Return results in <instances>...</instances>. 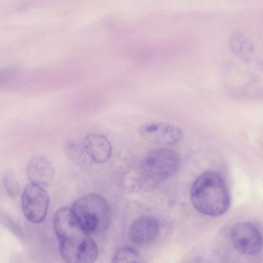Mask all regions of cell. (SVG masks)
Segmentation results:
<instances>
[{
    "label": "cell",
    "instance_id": "8fae6325",
    "mask_svg": "<svg viewBox=\"0 0 263 263\" xmlns=\"http://www.w3.org/2000/svg\"><path fill=\"white\" fill-rule=\"evenodd\" d=\"M231 50L243 61L251 60L253 55L254 46L251 41L242 33L234 32L229 39Z\"/></svg>",
    "mask_w": 263,
    "mask_h": 263
},
{
    "label": "cell",
    "instance_id": "5b68a950",
    "mask_svg": "<svg viewBox=\"0 0 263 263\" xmlns=\"http://www.w3.org/2000/svg\"><path fill=\"white\" fill-rule=\"evenodd\" d=\"M21 205L24 215L29 221L40 223L47 215L49 205V196L43 187L30 183L23 189Z\"/></svg>",
    "mask_w": 263,
    "mask_h": 263
},
{
    "label": "cell",
    "instance_id": "8992f818",
    "mask_svg": "<svg viewBox=\"0 0 263 263\" xmlns=\"http://www.w3.org/2000/svg\"><path fill=\"white\" fill-rule=\"evenodd\" d=\"M230 236L235 248L245 254H254L262 246L261 234L255 226L250 222H242L235 224L231 230Z\"/></svg>",
    "mask_w": 263,
    "mask_h": 263
},
{
    "label": "cell",
    "instance_id": "5bb4252c",
    "mask_svg": "<svg viewBox=\"0 0 263 263\" xmlns=\"http://www.w3.org/2000/svg\"><path fill=\"white\" fill-rule=\"evenodd\" d=\"M65 152L68 157L75 163L81 164L86 158V153L83 147L73 141L67 142L65 145Z\"/></svg>",
    "mask_w": 263,
    "mask_h": 263
},
{
    "label": "cell",
    "instance_id": "4fadbf2b",
    "mask_svg": "<svg viewBox=\"0 0 263 263\" xmlns=\"http://www.w3.org/2000/svg\"><path fill=\"white\" fill-rule=\"evenodd\" d=\"M2 180L7 194L12 198L17 197L20 193V186L13 172L11 170L4 171Z\"/></svg>",
    "mask_w": 263,
    "mask_h": 263
},
{
    "label": "cell",
    "instance_id": "7c38bea8",
    "mask_svg": "<svg viewBox=\"0 0 263 263\" xmlns=\"http://www.w3.org/2000/svg\"><path fill=\"white\" fill-rule=\"evenodd\" d=\"M112 263H142L140 253L131 247L120 248L114 253Z\"/></svg>",
    "mask_w": 263,
    "mask_h": 263
},
{
    "label": "cell",
    "instance_id": "52a82bcc",
    "mask_svg": "<svg viewBox=\"0 0 263 263\" xmlns=\"http://www.w3.org/2000/svg\"><path fill=\"white\" fill-rule=\"evenodd\" d=\"M138 133L147 141L161 145H174L183 138L182 130L178 127L166 122H150L138 128Z\"/></svg>",
    "mask_w": 263,
    "mask_h": 263
},
{
    "label": "cell",
    "instance_id": "30bf717a",
    "mask_svg": "<svg viewBox=\"0 0 263 263\" xmlns=\"http://www.w3.org/2000/svg\"><path fill=\"white\" fill-rule=\"evenodd\" d=\"M83 146L88 156L98 163L107 162L112 153L111 145L103 135L90 133L85 136Z\"/></svg>",
    "mask_w": 263,
    "mask_h": 263
},
{
    "label": "cell",
    "instance_id": "9c48e42d",
    "mask_svg": "<svg viewBox=\"0 0 263 263\" xmlns=\"http://www.w3.org/2000/svg\"><path fill=\"white\" fill-rule=\"evenodd\" d=\"M159 224L154 217L144 215L135 219L129 228V236L134 243L146 245L152 242L157 236Z\"/></svg>",
    "mask_w": 263,
    "mask_h": 263
},
{
    "label": "cell",
    "instance_id": "6da1fadb",
    "mask_svg": "<svg viewBox=\"0 0 263 263\" xmlns=\"http://www.w3.org/2000/svg\"><path fill=\"white\" fill-rule=\"evenodd\" d=\"M53 228L61 256L65 263H94L98 249L90 235L81 227L71 208H61L55 213Z\"/></svg>",
    "mask_w": 263,
    "mask_h": 263
},
{
    "label": "cell",
    "instance_id": "7a4b0ae2",
    "mask_svg": "<svg viewBox=\"0 0 263 263\" xmlns=\"http://www.w3.org/2000/svg\"><path fill=\"white\" fill-rule=\"evenodd\" d=\"M192 204L199 212L210 216H218L227 211L230 204V195L221 175L208 171L199 176L190 189Z\"/></svg>",
    "mask_w": 263,
    "mask_h": 263
},
{
    "label": "cell",
    "instance_id": "277c9868",
    "mask_svg": "<svg viewBox=\"0 0 263 263\" xmlns=\"http://www.w3.org/2000/svg\"><path fill=\"white\" fill-rule=\"evenodd\" d=\"M179 158L173 150L159 147L150 151L141 166V175L146 182L156 185L171 178L177 172Z\"/></svg>",
    "mask_w": 263,
    "mask_h": 263
},
{
    "label": "cell",
    "instance_id": "3957f363",
    "mask_svg": "<svg viewBox=\"0 0 263 263\" xmlns=\"http://www.w3.org/2000/svg\"><path fill=\"white\" fill-rule=\"evenodd\" d=\"M71 209L81 227L90 235L100 234L109 226V207L99 195L88 194L79 197Z\"/></svg>",
    "mask_w": 263,
    "mask_h": 263
},
{
    "label": "cell",
    "instance_id": "ba28073f",
    "mask_svg": "<svg viewBox=\"0 0 263 263\" xmlns=\"http://www.w3.org/2000/svg\"><path fill=\"white\" fill-rule=\"evenodd\" d=\"M26 173L31 183L43 187L50 186L54 177L52 164L43 155H35L28 160Z\"/></svg>",
    "mask_w": 263,
    "mask_h": 263
}]
</instances>
